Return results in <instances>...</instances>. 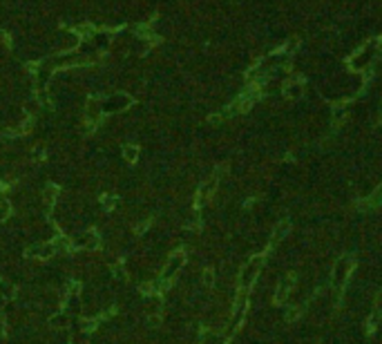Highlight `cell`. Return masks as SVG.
<instances>
[{
	"label": "cell",
	"instance_id": "14",
	"mask_svg": "<svg viewBox=\"0 0 382 344\" xmlns=\"http://www.w3.org/2000/svg\"><path fill=\"white\" fill-rule=\"evenodd\" d=\"M139 146H134V143H130V146H123V159L127 161V163H136L139 161Z\"/></svg>",
	"mask_w": 382,
	"mask_h": 344
},
{
	"label": "cell",
	"instance_id": "19",
	"mask_svg": "<svg viewBox=\"0 0 382 344\" xmlns=\"http://www.w3.org/2000/svg\"><path fill=\"white\" fill-rule=\"evenodd\" d=\"M112 273H114V280H119V281L127 280V273H126V268H123L121 264H114V266H112Z\"/></svg>",
	"mask_w": 382,
	"mask_h": 344
},
{
	"label": "cell",
	"instance_id": "13",
	"mask_svg": "<svg viewBox=\"0 0 382 344\" xmlns=\"http://www.w3.org/2000/svg\"><path fill=\"white\" fill-rule=\"evenodd\" d=\"M16 295H18L16 286L11 284V281H7V280L0 277V297H2V300H14Z\"/></svg>",
	"mask_w": 382,
	"mask_h": 344
},
{
	"label": "cell",
	"instance_id": "17",
	"mask_svg": "<svg viewBox=\"0 0 382 344\" xmlns=\"http://www.w3.org/2000/svg\"><path fill=\"white\" fill-rule=\"evenodd\" d=\"M54 246H56V250H63V252H72V250H74L72 239L63 237V235H58V237L54 239Z\"/></svg>",
	"mask_w": 382,
	"mask_h": 344
},
{
	"label": "cell",
	"instance_id": "24",
	"mask_svg": "<svg viewBox=\"0 0 382 344\" xmlns=\"http://www.w3.org/2000/svg\"><path fill=\"white\" fill-rule=\"evenodd\" d=\"M76 34H81V36H92V31H94V27L92 25H81V27H76Z\"/></svg>",
	"mask_w": 382,
	"mask_h": 344
},
{
	"label": "cell",
	"instance_id": "21",
	"mask_svg": "<svg viewBox=\"0 0 382 344\" xmlns=\"http://www.w3.org/2000/svg\"><path fill=\"white\" fill-rule=\"evenodd\" d=\"M201 281H203V286H213L215 284V271L213 268H206V271H203Z\"/></svg>",
	"mask_w": 382,
	"mask_h": 344
},
{
	"label": "cell",
	"instance_id": "20",
	"mask_svg": "<svg viewBox=\"0 0 382 344\" xmlns=\"http://www.w3.org/2000/svg\"><path fill=\"white\" fill-rule=\"evenodd\" d=\"M143 295H159V288H157V284H152V281H148V284H143L139 288Z\"/></svg>",
	"mask_w": 382,
	"mask_h": 344
},
{
	"label": "cell",
	"instance_id": "18",
	"mask_svg": "<svg viewBox=\"0 0 382 344\" xmlns=\"http://www.w3.org/2000/svg\"><path fill=\"white\" fill-rule=\"evenodd\" d=\"M11 217V201L9 199H0V223Z\"/></svg>",
	"mask_w": 382,
	"mask_h": 344
},
{
	"label": "cell",
	"instance_id": "27",
	"mask_svg": "<svg viewBox=\"0 0 382 344\" xmlns=\"http://www.w3.org/2000/svg\"><path fill=\"white\" fill-rule=\"evenodd\" d=\"M150 326H157L159 324V315H150V322H148Z\"/></svg>",
	"mask_w": 382,
	"mask_h": 344
},
{
	"label": "cell",
	"instance_id": "7",
	"mask_svg": "<svg viewBox=\"0 0 382 344\" xmlns=\"http://www.w3.org/2000/svg\"><path fill=\"white\" fill-rule=\"evenodd\" d=\"M349 275H351V259L349 257H340V262L335 264V271H333V281L338 288H342L344 281L349 280Z\"/></svg>",
	"mask_w": 382,
	"mask_h": 344
},
{
	"label": "cell",
	"instance_id": "26",
	"mask_svg": "<svg viewBox=\"0 0 382 344\" xmlns=\"http://www.w3.org/2000/svg\"><path fill=\"white\" fill-rule=\"evenodd\" d=\"M0 43H5L7 47H9V45H11V38H9V36H7V34H5V31H0Z\"/></svg>",
	"mask_w": 382,
	"mask_h": 344
},
{
	"label": "cell",
	"instance_id": "3",
	"mask_svg": "<svg viewBox=\"0 0 382 344\" xmlns=\"http://www.w3.org/2000/svg\"><path fill=\"white\" fill-rule=\"evenodd\" d=\"M132 103H134V98L130 94H112V96H107L103 101L101 110H103V114H114V112H121L126 107H130Z\"/></svg>",
	"mask_w": 382,
	"mask_h": 344
},
{
	"label": "cell",
	"instance_id": "28",
	"mask_svg": "<svg viewBox=\"0 0 382 344\" xmlns=\"http://www.w3.org/2000/svg\"><path fill=\"white\" fill-rule=\"evenodd\" d=\"M34 156H38V161H43V156H45V150H43V148H38V150H34Z\"/></svg>",
	"mask_w": 382,
	"mask_h": 344
},
{
	"label": "cell",
	"instance_id": "11",
	"mask_svg": "<svg viewBox=\"0 0 382 344\" xmlns=\"http://www.w3.org/2000/svg\"><path fill=\"white\" fill-rule=\"evenodd\" d=\"M49 324H52V329H67L69 315L65 313V311H58V313H54L52 317H49Z\"/></svg>",
	"mask_w": 382,
	"mask_h": 344
},
{
	"label": "cell",
	"instance_id": "9",
	"mask_svg": "<svg viewBox=\"0 0 382 344\" xmlns=\"http://www.w3.org/2000/svg\"><path fill=\"white\" fill-rule=\"evenodd\" d=\"M58 192H61V188H58L56 184H47V186H45L43 199H45V208H47V210L54 208V204H56V199H58Z\"/></svg>",
	"mask_w": 382,
	"mask_h": 344
},
{
	"label": "cell",
	"instance_id": "1",
	"mask_svg": "<svg viewBox=\"0 0 382 344\" xmlns=\"http://www.w3.org/2000/svg\"><path fill=\"white\" fill-rule=\"evenodd\" d=\"M261 264H264V257L257 255V257H253L251 262H248L246 266L242 268V275H239V288H251L253 281H255V277L259 275Z\"/></svg>",
	"mask_w": 382,
	"mask_h": 344
},
{
	"label": "cell",
	"instance_id": "4",
	"mask_svg": "<svg viewBox=\"0 0 382 344\" xmlns=\"http://www.w3.org/2000/svg\"><path fill=\"white\" fill-rule=\"evenodd\" d=\"M72 246L74 250H96L101 246V237H98L96 230H85L72 239Z\"/></svg>",
	"mask_w": 382,
	"mask_h": 344
},
{
	"label": "cell",
	"instance_id": "12",
	"mask_svg": "<svg viewBox=\"0 0 382 344\" xmlns=\"http://www.w3.org/2000/svg\"><path fill=\"white\" fill-rule=\"evenodd\" d=\"M116 309H112L110 313H103V315H98V317H92V320H81V329H83V333H92L94 329H96L98 324H101V320L103 317H110L112 313H114Z\"/></svg>",
	"mask_w": 382,
	"mask_h": 344
},
{
	"label": "cell",
	"instance_id": "10",
	"mask_svg": "<svg viewBox=\"0 0 382 344\" xmlns=\"http://www.w3.org/2000/svg\"><path fill=\"white\" fill-rule=\"evenodd\" d=\"M295 280V275H293V273H288V275H286V280L282 281L280 284V288H277V293H275V302L277 304H282V302H286V297H288V293H290V281Z\"/></svg>",
	"mask_w": 382,
	"mask_h": 344
},
{
	"label": "cell",
	"instance_id": "8",
	"mask_svg": "<svg viewBox=\"0 0 382 344\" xmlns=\"http://www.w3.org/2000/svg\"><path fill=\"white\" fill-rule=\"evenodd\" d=\"M56 246L54 242H47V244H38V246H32L25 250V257H36V259H49V257L56 255Z\"/></svg>",
	"mask_w": 382,
	"mask_h": 344
},
{
	"label": "cell",
	"instance_id": "5",
	"mask_svg": "<svg viewBox=\"0 0 382 344\" xmlns=\"http://www.w3.org/2000/svg\"><path fill=\"white\" fill-rule=\"evenodd\" d=\"M101 119H103V110H101V103H98V96H92L87 101V112H85V121H87L90 132L101 123Z\"/></svg>",
	"mask_w": 382,
	"mask_h": 344
},
{
	"label": "cell",
	"instance_id": "22",
	"mask_svg": "<svg viewBox=\"0 0 382 344\" xmlns=\"http://www.w3.org/2000/svg\"><path fill=\"white\" fill-rule=\"evenodd\" d=\"M277 230H280V233H275V237H273V242H280V239L284 237L286 233H288V221H282V223H280V228H277Z\"/></svg>",
	"mask_w": 382,
	"mask_h": 344
},
{
	"label": "cell",
	"instance_id": "23",
	"mask_svg": "<svg viewBox=\"0 0 382 344\" xmlns=\"http://www.w3.org/2000/svg\"><path fill=\"white\" fill-rule=\"evenodd\" d=\"M380 204H382V186L373 192V197L369 199V206H380Z\"/></svg>",
	"mask_w": 382,
	"mask_h": 344
},
{
	"label": "cell",
	"instance_id": "15",
	"mask_svg": "<svg viewBox=\"0 0 382 344\" xmlns=\"http://www.w3.org/2000/svg\"><path fill=\"white\" fill-rule=\"evenodd\" d=\"M78 293H81V281H78V280H69L67 281V302H69V304H76Z\"/></svg>",
	"mask_w": 382,
	"mask_h": 344
},
{
	"label": "cell",
	"instance_id": "6",
	"mask_svg": "<svg viewBox=\"0 0 382 344\" xmlns=\"http://www.w3.org/2000/svg\"><path fill=\"white\" fill-rule=\"evenodd\" d=\"M217 184H219V177H217V172H215L213 177H210L208 181H206V184L201 186V188H199V192H197V199H194V208H201L203 206V201H208L210 197H213V192L215 190H217Z\"/></svg>",
	"mask_w": 382,
	"mask_h": 344
},
{
	"label": "cell",
	"instance_id": "25",
	"mask_svg": "<svg viewBox=\"0 0 382 344\" xmlns=\"http://www.w3.org/2000/svg\"><path fill=\"white\" fill-rule=\"evenodd\" d=\"M150 223H152V219H145L143 223H139V226H136V233H139V235H143L145 230H148V226H150Z\"/></svg>",
	"mask_w": 382,
	"mask_h": 344
},
{
	"label": "cell",
	"instance_id": "16",
	"mask_svg": "<svg viewBox=\"0 0 382 344\" xmlns=\"http://www.w3.org/2000/svg\"><path fill=\"white\" fill-rule=\"evenodd\" d=\"M101 206L103 210H107V213H112V210H116V206H119V197L116 194H101Z\"/></svg>",
	"mask_w": 382,
	"mask_h": 344
},
{
	"label": "cell",
	"instance_id": "2",
	"mask_svg": "<svg viewBox=\"0 0 382 344\" xmlns=\"http://www.w3.org/2000/svg\"><path fill=\"white\" fill-rule=\"evenodd\" d=\"M184 264H186V250H181V248H179V250H174L172 255H170L168 264H165L163 273H161V281L170 284V281H172V277L181 271V266H184Z\"/></svg>",
	"mask_w": 382,
	"mask_h": 344
}]
</instances>
